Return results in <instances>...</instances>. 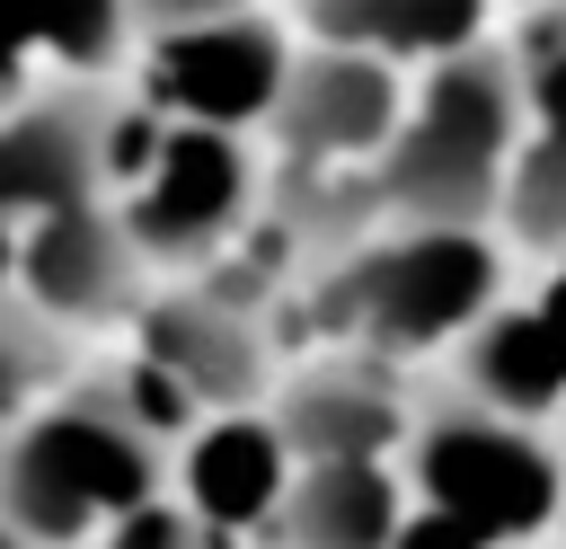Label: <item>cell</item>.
Returning a JSON list of instances; mask_svg holds the SVG:
<instances>
[{"instance_id": "6da1fadb", "label": "cell", "mask_w": 566, "mask_h": 549, "mask_svg": "<svg viewBox=\"0 0 566 549\" xmlns=\"http://www.w3.org/2000/svg\"><path fill=\"white\" fill-rule=\"evenodd\" d=\"M504 292L513 257L495 248V230H371L354 257L318 266L292 301L336 354L398 372L416 354H451Z\"/></svg>"}, {"instance_id": "7a4b0ae2", "label": "cell", "mask_w": 566, "mask_h": 549, "mask_svg": "<svg viewBox=\"0 0 566 549\" xmlns=\"http://www.w3.org/2000/svg\"><path fill=\"white\" fill-rule=\"evenodd\" d=\"M168 496V443L124 407L115 381H62L27 425L0 434V531L27 549H88L97 522Z\"/></svg>"}, {"instance_id": "3957f363", "label": "cell", "mask_w": 566, "mask_h": 549, "mask_svg": "<svg viewBox=\"0 0 566 549\" xmlns=\"http://www.w3.org/2000/svg\"><path fill=\"white\" fill-rule=\"evenodd\" d=\"M513 142H522V97H513L504 35L416 71L407 106H398V133L371 159L380 221L389 230H486Z\"/></svg>"}, {"instance_id": "277c9868", "label": "cell", "mask_w": 566, "mask_h": 549, "mask_svg": "<svg viewBox=\"0 0 566 549\" xmlns=\"http://www.w3.org/2000/svg\"><path fill=\"white\" fill-rule=\"evenodd\" d=\"M389 469L407 487V514H433V522L469 531L478 549H522V540L557 531V434L513 425V416L460 398L451 381L416 390Z\"/></svg>"}, {"instance_id": "5b68a950", "label": "cell", "mask_w": 566, "mask_h": 549, "mask_svg": "<svg viewBox=\"0 0 566 549\" xmlns=\"http://www.w3.org/2000/svg\"><path fill=\"white\" fill-rule=\"evenodd\" d=\"M256 151L239 133H195V124H159L133 97L115 106V177L106 204L142 257V274H203L256 213Z\"/></svg>"}, {"instance_id": "8992f818", "label": "cell", "mask_w": 566, "mask_h": 549, "mask_svg": "<svg viewBox=\"0 0 566 549\" xmlns=\"http://www.w3.org/2000/svg\"><path fill=\"white\" fill-rule=\"evenodd\" d=\"M133 18H142V44H133L142 115L239 133V142L265 124L292 62V27L274 9H133Z\"/></svg>"}, {"instance_id": "52a82bcc", "label": "cell", "mask_w": 566, "mask_h": 549, "mask_svg": "<svg viewBox=\"0 0 566 549\" xmlns=\"http://www.w3.org/2000/svg\"><path fill=\"white\" fill-rule=\"evenodd\" d=\"M398 106H407V71L345 53V44H292L283 89L256 133L292 168H371L380 142L398 133Z\"/></svg>"}, {"instance_id": "ba28073f", "label": "cell", "mask_w": 566, "mask_h": 549, "mask_svg": "<svg viewBox=\"0 0 566 549\" xmlns=\"http://www.w3.org/2000/svg\"><path fill=\"white\" fill-rule=\"evenodd\" d=\"M133 328H142V354H133V363L159 372V381L186 398L195 425H203V416H256V407L274 398V336H265L256 319L203 301L195 283L142 292Z\"/></svg>"}, {"instance_id": "9c48e42d", "label": "cell", "mask_w": 566, "mask_h": 549, "mask_svg": "<svg viewBox=\"0 0 566 549\" xmlns=\"http://www.w3.org/2000/svg\"><path fill=\"white\" fill-rule=\"evenodd\" d=\"M115 89H35L0 115V221L97 204L115 177Z\"/></svg>"}, {"instance_id": "30bf717a", "label": "cell", "mask_w": 566, "mask_h": 549, "mask_svg": "<svg viewBox=\"0 0 566 549\" xmlns=\"http://www.w3.org/2000/svg\"><path fill=\"white\" fill-rule=\"evenodd\" d=\"M142 257H133V239H124V221H115V204L97 195V204H71V213H44V221H27L18 230V301L44 319V328H62V336H80V328H106V319H133L142 310Z\"/></svg>"}, {"instance_id": "8fae6325", "label": "cell", "mask_w": 566, "mask_h": 549, "mask_svg": "<svg viewBox=\"0 0 566 549\" xmlns=\"http://www.w3.org/2000/svg\"><path fill=\"white\" fill-rule=\"evenodd\" d=\"M407 407L416 390L363 354H327V363H301L274 381L265 398V425L283 443L292 469H327V460H398V434H407Z\"/></svg>"}, {"instance_id": "7c38bea8", "label": "cell", "mask_w": 566, "mask_h": 549, "mask_svg": "<svg viewBox=\"0 0 566 549\" xmlns=\"http://www.w3.org/2000/svg\"><path fill=\"white\" fill-rule=\"evenodd\" d=\"M283 478H292V460H283V443H274L265 407H256V416H203V425L168 452V496H177L212 540L265 531Z\"/></svg>"}, {"instance_id": "4fadbf2b", "label": "cell", "mask_w": 566, "mask_h": 549, "mask_svg": "<svg viewBox=\"0 0 566 549\" xmlns=\"http://www.w3.org/2000/svg\"><path fill=\"white\" fill-rule=\"evenodd\" d=\"M283 27L310 35V44L371 53V62H389V71L416 80V71L486 44L495 35V9H478V0H318V9H292Z\"/></svg>"}, {"instance_id": "5bb4252c", "label": "cell", "mask_w": 566, "mask_h": 549, "mask_svg": "<svg viewBox=\"0 0 566 549\" xmlns=\"http://www.w3.org/2000/svg\"><path fill=\"white\" fill-rule=\"evenodd\" d=\"M407 522V487L380 460H327V469H292L274 514H265V549H389Z\"/></svg>"}, {"instance_id": "9a60e30c", "label": "cell", "mask_w": 566, "mask_h": 549, "mask_svg": "<svg viewBox=\"0 0 566 549\" xmlns=\"http://www.w3.org/2000/svg\"><path fill=\"white\" fill-rule=\"evenodd\" d=\"M486 230H495L504 257H531V266L566 257V142H557V133H531V124H522Z\"/></svg>"}, {"instance_id": "2e32d148", "label": "cell", "mask_w": 566, "mask_h": 549, "mask_svg": "<svg viewBox=\"0 0 566 549\" xmlns=\"http://www.w3.org/2000/svg\"><path fill=\"white\" fill-rule=\"evenodd\" d=\"M504 62H513V97L531 133L566 142V9H531V18H495Z\"/></svg>"}, {"instance_id": "e0dca14e", "label": "cell", "mask_w": 566, "mask_h": 549, "mask_svg": "<svg viewBox=\"0 0 566 549\" xmlns=\"http://www.w3.org/2000/svg\"><path fill=\"white\" fill-rule=\"evenodd\" d=\"M62 381H71V336L44 328L27 301H0V434L27 425Z\"/></svg>"}, {"instance_id": "ac0fdd59", "label": "cell", "mask_w": 566, "mask_h": 549, "mask_svg": "<svg viewBox=\"0 0 566 549\" xmlns=\"http://www.w3.org/2000/svg\"><path fill=\"white\" fill-rule=\"evenodd\" d=\"M97 549H221L177 496H150V505H133V514H115L106 531H97Z\"/></svg>"}, {"instance_id": "d6986e66", "label": "cell", "mask_w": 566, "mask_h": 549, "mask_svg": "<svg viewBox=\"0 0 566 549\" xmlns=\"http://www.w3.org/2000/svg\"><path fill=\"white\" fill-rule=\"evenodd\" d=\"M513 301H522V319L539 328V345H548V363H557V381H566V257H548Z\"/></svg>"}, {"instance_id": "ffe728a7", "label": "cell", "mask_w": 566, "mask_h": 549, "mask_svg": "<svg viewBox=\"0 0 566 549\" xmlns=\"http://www.w3.org/2000/svg\"><path fill=\"white\" fill-rule=\"evenodd\" d=\"M18 97H35V62H27V35L0 27V115H9Z\"/></svg>"}, {"instance_id": "44dd1931", "label": "cell", "mask_w": 566, "mask_h": 549, "mask_svg": "<svg viewBox=\"0 0 566 549\" xmlns=\"http://www.w3.org/2000/svg\"><path fill=\"white\" fill-rule=\"evenodd\" d=\"M389 549H478V540H469V531H451V522H433V514H407Z\"/></svg>"}, {"instance_id": "7402d4cb", "label": "cell", "mask_w": 566, "mask_h": 549, "mask_svg": "<svg viewBox=\"0 0 566 549\" xmlns=\"http://www.w3.org/2000/svg\"><path fill=\"white\" fill-rule=\"evenodd\" d=\"M0 301H18V221H0Z\"/></svg>"}, {"instance_id": "603a6c76", "label": "cell", "mask_w": 566, "mask_h": 549, "mask_svg": "<svg viewBox=\"0 0 566 549\" xmlns=\"http://www.w3.org/2000/svg\"><path fill=\"white\" fill-rule=\"evenodd\" d=\"M548 434H557V531H548V540H557V549H566V416H557V425H548Z\"/></svg>"}, {"instance_id": "cb8c5ba5", "label": "cell", "mask_w": 566, "mask_h": 549, "mask_svg": "<svg viewBox=\"0 0 566 549\" xmlns=\"http://www.w3.org/2000/svg\"><path fill=\"white\" fill-rule=\"evenodd\" d=\"M0 549H27V540H9V531H0Z\"/></svg>"}]
</instances>
